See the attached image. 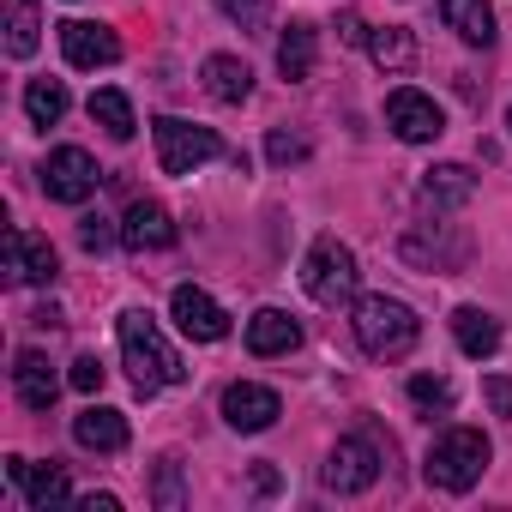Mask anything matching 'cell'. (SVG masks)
<instances>
[{
  "mask_svg": "<svg viewBox=\"0 0 512 512\" xmlns=\"http://www.w3.org/2000/svg\"><path fill=\"white\" fill-rule=\"evenodd\" d=\"M266 157H272L278 169H290V163H308V157H314V139H308V133H290V127H272V139H266Z\"/></svg>",
  "mask_w": 512,
  "mask_h": 512,
  "instance_id": "obj_27",
  "label": "cell"
},
{
  "mask_svg": "<svg viewBox=\"0 0 512 512\" xmlns=\"http://www.w3.org/2000/svg\"><path fill=\"white\" fill-rule=\"evenodd\" d=\"M37 175H43V193L61 199V205H85V199L97 193V181H103V169H97L91 151H79V145H55Z\"/></svg>",
  "mask_w": 512,
  "mask_h": 512,
  "instance_id": "obj_6",
  "label": "cell"
},
{
  "mask_svg": "<svg viewBox=\"0 0 512 512\" xmlns=\"http://www.w3.org/2000/svg\"><path fill=\"white\" fill-rule=\"evenodd\" d=\"M452 338H458V350L476 356V362L500 350V326H494L482 308H458V314H452Z\"/></svg>",
  "mask_w": 512,
  "mask_h": 512,
  "instance_id": "obj_23",
  "label": "cell"
},
{
  "mask_svg": "<svg viewBox=\"0 0 512 512\" xmlns=\"http://www.w3.org/2000/svg\"><path fill=\"white\" fill-rule=\"evenodd\" d=\"M13 392H19L25 410H49V404H55L61 380H55V368H49L43 350H19V362H13Z\"/></svg>",
  "mask_w": 512,
  "mask_h": 512,
  "instance_id": "obj_14",
  "label": "cell"
},
{
  "mask_svg": "<svg viewBox=\"0 0 512 512\" xmlns=\"http://www.w3.org/2000/svg\"><path fill=\"white\" fill-rule=\"evenodd\" d=\"M482 470H488V440H482V428H446V434L428 446V482L446 488V494L476 488Z\"/></svg>",
  "mask_w": 512,
  "mask_h": 512,
  "instance_id": "obj_3",
  "label": "cell"
},
{
  "mask_svg": "<svg viewBox=\"0 0 512 512\" xmlns=\"http://www.w3.org/2000/svg\"><path fill=\"white\" fill-rule=\"evenodd\" d=\"M25 115H31L37 127H55V121L67 115V85H61V79H31V85H25Z\"/></svg>",
  "mask_w": 512,
  "mask_h": 512,
  "instance_id": "obj_25",
  "label": "cell"
},
{
  "mask_svg": "<svg viewBox=\"0 0 512 512\" xmlns=\"http://www.w3.org/2000/svg\"><path fill=\"white\" fill-rule=\"evenodd\" d=\"M482 398L494 404V416H512V380H506V374H494V380H482Z\"/></svg>",
  "mask_w": 512,
  "mask_h": 512,
  "instance_id": "obj_33",
  "label": "cell"
},
{
  "mask_svg": "<svg viewBox=\"0 0 512 512\" xmlns=\"http://www.w3.org/2000/svg\"><path fill=\"white\" fill-rule=\"evenodd\" d=\"M103 374H109V368H103L97 356H79L67 380H73V392H103Z\"/></svg>",
  "mask_w": 512,
  "mask_h": 512,
  "instance_id": "obj_31",
  "label": "cell"
},
{
  "mask_svg": "<svg viewBox=\"0 0 512 512\" xmlns=\"http://www.w3.org/2000/svg\"><path fill=\"white\" fill-rule=\"evenodd\" d=\"M338 37H344V43H368V25H362L356 13H344V19H338Z\"/></svg>",
  "mask_w": 512,
  "mask_h": 512,
  "instance_id": "obj_34",
  "label": "cell"
},
{
  "mask_svg": "<svg viewBox=\"0 0 512 512\" xmlns=\"http://www.w3.org/2000/svg\"><path fill=\"white\" fill-rule=\"evenodd\" d=\"M37 43H43V7L37 0H7V55L25 61L37 55Z\"/></svg>",
  "mask_w": 512,
  "mask_h": 512,
  "instance_id": "obj_22",
  "label": "cell"
},
{
  "mask_svg": "<svg viewBox=\"0 0 512 512\" xmlns=\"http://www.w3.org/2000/svg\"><path fill=\"white\" fill-rule=\"evenodd\" d=\"M109 241H115V229H109V217H85V223H79V247H85V253H103Z\"/></svg>",
  "mask_w": 512,
  "mask_h": 512,
  "instance_id": "obj_32",
  "label": "cell"
},
{
  "mask_svg": "<svg viewBox=\"0 0 512 512\" xmlns=\"http://www.w3.org/2000/svg\"><path fill=\"white\" fill-rule=\"evenodd\" d=\"M356 284H362L356 253H350L338 235H320V241L308 247V260H302V290H308L320 308H338V302L356 296Z\"/></svg>",
  "mask_w": 512,
  "mask_h": 512,
  "instance_id": "obj_4",
  "label": "cell"
},
{
  "mask_svg": "<svg viewBox=\"0 0 512 512\" xmlns=\"http://www.w3.org/2000/svg\"><path fill=\"white\" fill-rule=\"evenodd\" d=\"M422 193H428V205H440V211H458V205H470V193H476V175H470L464 163H434V169L422 175Z\"/></svg>",
  "mask_w": 512,
  "mask_h": 512,
  "instance_id": "obj_19",
  "label": "cell"
},
{
  "mask_svg": "<svg viewBox=\"0 0 512 512\" xmlns=\"http://www.w3.org/2000/svg\"><path fill=\"white\" fill-rule=\"evenodd\" d=\"M350 326H356V344H362L368 356H380V362L410 356L416 338H422V320H416L404 302H392V296H362Z\"/></svg>",
  "mask_w": 512,
  "mask_h": 512,
  "instance_id": "obj_2",
  "label": "cell"
},
{
  "mask_svg": "<svg viewBox=\"0 0 512 512\" xmlns=\"http://www.w3.org/2000/svg\"><path fill=\"white\" fill-rule=\"evenodd\" d=\"M121 241L133 253H163V247H175V217L157 199H133L127 217H121Z\"/></svg>",
  "mask_w": 512,
  "mask_h": 512,
  "instance_id": "obj_13",
  "label": "cell"
},
{
  "mask_svg": "<svg viewBox=\"0 0 512 512\" xmlns=\"http://www.w3.org/2000/svg\"><path fill=\"white\" fill-rule=\"evenodd\" d=\"M169 314H175V326H181L193 344H217V338H229V314H223L205 290H193V284H181V290L169 296Z\"/></svg>",
  "mask_w": 512,
  "mask_h": 512,
  "instance_id": "obj_12",
  "label": "cell"
},
{
  "mask_svg": "<svg viewBox=\"0 0 512 512\" xmlns=\"http://www.w3.org/2000/svg\"><path fill=\"white\" fill-rule=\"evenodd\" d=\"M91 121L109 133V139H133V103L121 97V91H91Z\"/></svg>",
  "mask_w": 512,
  "mask_h": 512,
  "instance_id": "obj_26",
  "label": "cell"
},
{
  "mask_svg": "<svg viewBox=\"0 0 512 512\" xmlns=\"http://www.w3.org/2000/svg\"><path fill=\"white\" fill-rule=\"evenodd\" d=\"M278 73H284L290 85H302V79L314 73V25H290V31H284V43H278Z\"/></svg>",
  "mask_w": 512,
  "mask_h": 512,
  "instance_id": "obj_24",
  "label": "cell"
},
{
  "mask_svg": "<svg viewBox=\"0 0 512 512\" xmlns=\"http://www.w3.org/2000/svg\"><path fill=\"white\" fill-rule=\"evenodd\" d=\"M73 440H79L85 452H121V446H127V416L109 410V404H91V410L73 416Z\"/></svg>",
  "mask_w": 512,
  "mask_h": 512,
  "instance_id": "obj_17",
  "label": "cell"
},
{
  "mask_svg": "<svg viewBox=\"0 0 512 512\" xmlns=\"http://www.w3.org/2000/svg\"><path fill=\"white\" fill-rule=\"evenodd\" d=\"M296 344H302V326L284 308H260V314L247 320V350L253 356H290Z\"/></svg>",
  "mask_w": 512,
  "mask_h": 512,
  "instance_id": "obj_16",
  "label": "cell"
},
{
  "mask_svg": "<svg viewBox=\"0 0 512 512\" xmlns=\"http://www.w3.org/2000/svg\"><path fill=\"white\" fill-rule=\"evenodd\" d=\"M368 55H374V67L380 73H410L416 67V37L404 31V25H386V31H368Z\"/></svg>",
  "mask_w": 512,
  "mask_h": 512,
  "instance_id": "obj_21",
  "label": "cell"
},
{
  "mask_svg": "<svg viewBox=\"0 0 512 512\" xmlns=\"http://www.w3.org/2000/svg\"><path fill=\"white\" fill-rule=\"evenodd\" d=\"M410 404H416L422 416H446V410H452V380L416 374V380H410Z\"/></svg>",
  "mask_w": 512,
  "mask_h": 512,
  "instance_id": "obj_28",
  "label": "cell"
},
{
  "mask_svg": "<svg viewBox=\"0 0 512 512\" xmlns=\"http://www.w3.org/2000/svg\"><path fill=\"white\" fill-rule=\"evenodd\" d=\"M61 49H67V61L85 67V73L121 61V37H115L109 25H91V19H67V25H61Z\"/></svg>",
  "mask_w": 512,
  "mask_h": 512,
  "instance_id": "obj_11",
  "label": "cell"
},
{
  "mask_svg": "<svg viewBox=\"0 0 512 512\" xmlns=\"http://www.w3.org/2000/svg\"><path fill=\"white\" fill-rule=\"evenodd\" d=\"M440 19H446L470 49H488V43H494V7H488V0H440Z\"/></svg>",
  "mask_w": 512,
  "mask_h": 512,
  "instance_id": "obj_18",
  "label": "cell"
},
{
  "mask_svg": "<svg viewBox=\"0 0 512 512\" xmlns=\"http://www.w3.org/2000/svg\"><path fill=\"white\" fill-rule=\"evenodd\" d=\"M386 127L404 139V145H428V139H440L446 133V115H440V103L434 97H422V91H392L386 97Z\"/></svg>",
  "mask_w": 512,
  "mask_h": 512,
  "instance_id": "obj_7",
  "label": "cell"
},
{
  "mask_svg": "<svg viewBox=\"0 0 512 512\" xmlns=\"http://www.w3.org/2000/svg\"><path fill=\"white\" fill-rule=\"evenodd\" d=\"M61 260L49 235H31V229H7V284H55Z\"/></svg>",
  "mask_w": 512,
  "mask_h": 512,
  "instance_id": "obj_10",
  "label": "cell"
},
{
  "mask_svg": "<svg viewBox=\"0 0 512 512\" xmlns=\"http://www.w3.org/2000/svg\"><path fill=\"white\" fill-rule=\"evenodd\" d=\"M121 362H127V374H133V386H139L145 398L187 380L175 344L163 338V326H157L145 308H127V314H121Z\"/></svg>",
  "mask_w": 512,
  "mask_h": 512,
  "instance_id": "obj_1",
  "label": "cell"
},
{
  "mask_svg": "<svg viewBox=\"0 0 512 512\" xmlns=\"http://www.w3.org/2000/svg\"><path fill=\"white\" fill-rule=\"evenodd\" d=\"M506 127H512V115H506Z\"/></svg>",
  "mask_w": 512,
  "mask_h": 512,
  "instance_id": "obj_36",
  "label": "cell"
},
{
  "mask_svg": "<svg viewBox=\"0 0 512 512\" xmlns=\"http://www.w3.org/2000/svg\"><path fill=\"white\" fill-rule=\"evenodd\" d=\"M217 7H223V19L241 25V31H266V19H272V0H217Z\"/></svg>",
  "mask_w": 512,
  "mask_h": 512,
  "instance_id": "obj_29",
  "label": "cell"
},
{
  "mask_svg": "<svg viewBox=\"0 0 512 512\" xmlns=\"http://www.w3.org/2000/svg\"><path fill=\"white\" fill-rule=\"evenodd\" d=\"M151 133H157V169H163V175H193L199 163H211V157L223 151V139H217L211 127L181 121V115H163Z\"/></svg>",
  "mask_w": 512,
  "mask_h": 512,
  "instance_id": "obj_5",
  "label": "cell"
},
{
  "mask_svg": "<svg viewBox=\"0 0 512 512\" xmlns=\"http://www.w3.org/2000/svg\"><path fill=\"white\" fill-rule=\"evenodd\" d=\"M199 79H205V91H211L217 103H247V97H253V73H247L235 55H211V61L199 67Z\"/></svg>",
  "mask_w": 512,
  "mask_h": 512,
  "instance_id": "obj_20",
  "label": "cell"
},
{
  "mask_svg": "<svg viewBox=\"0 0 512 512\" xmlns=\"http://www.w3.org/2000/svg\"><path fill=\"white\" fill-rule=\"evenodd\" d=\"M181 500H187V494H181V464H175V458H163V464H157V506H163V512H175Z\"/></svg>",
  "mask_w": 512,
  "mask_h": 512,
  "instance_id": "obj_30",
  "label": "cell"
},
{
  "mask_svg": "<svg viewBox=\"0 0 512 512\" xmlns=\"http://www.w3.org/2000/svg\"><path fill=\"white\" fill-rule=\"evenodd\" d=\"M278 416H284V404H278L272 386H253V380L223 386V422H229L235 434H266Z\"/></svg>",
  "mask_w": 512,
  "mask_h": 512,
  "instance_id": "obj_9",
  "label": "cell"
},
{
  "mask_svg": "<svg viewBox=\"0 0 512 512\" xmlns=\"http://www.w3.org/2000/svg\"><path fill=\"white\" fill-rule=\"evenodd\" d=\"M7 476H13V482L25 488V500H31L37 512L73 494V482H67V470H61V464H31V458H7Z\"/></svg>",
  "mask_w": 512,
  "mask_h": 512,
  "instance_id": "obj_15",
  "label": "cell"
},
{
  "mask_svg": "<svg viewBox=\"0 0 512 512\" xmlns=\"http://www.w3.org/2000/svg\"><path fill=\"white\" fill-rule=\"evenodd\" d=\"M374 476H380V446L374 440L350 434V440L332 446V458H326V488L332 494H362V488H374Z\"/></svg>",
  "mask_w": 512,
  "mask_h": 512,
  "instance_id": "obj_8",
  "label": "cell"
},
{
  "mask_svg": "<svg viewBox=\"0 0 512 512\" xmlns=\"http://www.w3.org/2000/svg\"><path fill=\"white\" fill-rule=\"evenodd\" d=\"M253 488H260V494H278V470L260 464V470H253Z\"/></svg>",
  "mask_w": 512,
  "mask_h": 512,
  "instance_id": "obj_35",
  "label": "cell"
}]
</instances>
